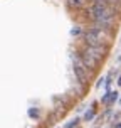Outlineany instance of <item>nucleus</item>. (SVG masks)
I'll return each mask as SVG.
<instances>
[{
  "label": "nucleus",
  "mask_w": 121,
  "mask_h": 128,
  "mask_svg": "<svg viewBox=\"0 0 121 128\" xmlns=\"http://www.w3.org/2000/svg\"><path fill=\"white\" fill-rule=\"evenodd\" d=\"M88 14H89V17L93 19L94 24H109V26H113V22L116 19L113 7H106V5H101V4H94V2H91V5L88 7Z\"/></svg>",
  "instance_id": "nucleus-1"
},
{
  "label": "nucleus",
  "mask_w": 121,
  "mask_h": 128,
  "mask_svg": "<svg viewBox=\"0 0 121 128\" xmlns=\"http://www.w3.org/2000/svg\"><path fill=\"white\" fill-rule=\"evenodd\" d=\"M71 59L74 61V62H72V71H74L76 81L81 84V86H86V84H88V81L91 79V78H89V74H91L89 69H86V68L83 66V62L79 61V58H77V54H76V58H74V54L71 52Z\"/></svg>",
  "instance_id": "nucleus-2"
},
{
  "label": "nucleus",
  "mask_w": 121,
  "mask_h": 128,
  "mask_svg": "<svg viewBox=\"0 0 121 128\" xmlns=\"http://www.w3.org/2000/svg\"><path fill=\"white\" fill-rule=\"evenodd\" d=\"M84 2H86V0H67V5H69L71 8H79V7L84 5Z\"/></svg>",
  "instance_id": "nucleus-7"
},
{
  "label": "nucleus",
  "mask_w": 121,
  "mask_h": 128,
  "mask_svg": "<svg viewBox=\"0 0 121 128\" xmlns=\"http://www.w3.org/2000/svg\"><path fill=\"white\" fill-rule=\"evenodd\" d=\"M77 128H79V126H77Z\"/></svg>",
  "instance_id": "nucleus-17"
},
{
  "label": "nucleus",
  "mask_w": 121,
  "mask_h": 128,
  "mask_svg": "<svg viewBox=\"0 0 121 128\" xmlns=\"http://www.w3.org/2000/svg\"><path fill=\"white\" fill-rule=\"evenodd\" d=\"M116 62H118V64H121V54L118 56V59H116Z\"/></svg>",
  "instance_id": "nucleus-13"
},
{
  "label": "nucleus",
  "mask_w": 121,
  "mask_h": 128,
  "mask_svg": "<svg viewBox=\"0 0 121 128\" xmlns=\"http://www.w3.org/2000/svg\"><path fill=\"white\" fill-rule=\"evenodd\" d=\"M94 115H96V108H94V106H91L89 110L84 111L83 120H84V122H93V120H94Z\"/></svg>",
  "instance_id": "nucleus-4"
},
{
  "label": "nucleus",
  "mask_w": 121,
  "mask_h": 128,
  "mask_svg": "<svg viewBox=\"0 0 121 128\" xmlns=\"http://www.w3.org/2000/svg\"><path fill=\"white\" fill-rule=\"evenodd\" d=\"M116 86H118V88H121V74H120V78H118V81H116Z\"/></svg>",
  "instance_id": "nucleus-12"
},
{
  "label": "nucleus",
  "mask_w": 121,
  "mask_h": 128,
  "mask_svg": "<svg viewBox=\"0 0 121 128\" xmlns=\"http://www.w3.org/2000/svg\"><path fill=\"white\" fill-rule=\"evenodd\" d=\"M120 44H121V37H120Z\"/></svg>",
  "instance_id": "nucleus-15"
},
{
  "label": "nucleus",
  "mask_w": 121,
  "mask_h": 128,
  "mask_svg": "<svg viewBox=\"0 0 121 128\" xmlns=\"http://www.w3.org/2000/svg\"><path fill=\"white\" fill-rule=\"evenodd\" d=\"M69 34H71V37H79V36L84 34V30H83V27H79V26H72Z\"/></svg>",
  "instance_id": "nucleus-6"
},
{
  "label": "nucleus",
  "mask_w": 121,
  "mask_h": 128,
  "mask_svg": "<svg viewBox=\"0 0 121 128\" xmlns=\"http://www.w3.org/2000/svg\"><path fill=\"white\" fill-rule=\"evenodd\" d=\"M94 128H99V126H94Z\"/></svg>",
  "instance_id": "nucleus-16"
},
{
  "label": "nucleus",
  "mask_w": 121,
  "mask_h": 128,
  "mask_svg": "<svg viewBox=\"0 0 121 128\" xmlns=\"http://www.w3.org/2000/svg\"><path fill=\"white\" fill-rule=\"evenodd\" d=\"M118 100H120V93H118L116 90H113V91H111V96H109V104H108V106H113Z\"/></svg>",
  "instance_id": "nucleus-8"
},
{
  "label": "nucleus",
  "mask_w": 121,
  "mask_h": 128,
  "mask_svg": "<svg viewBox=\"0 0 121 128\" xmlns=\"http://www.w3.org/2000/svg\"><path fill=\"white\" fill-rule=\"evenodd\" d=\"M104 84H106V76H101L98 81H96V90H101V88H104Z\"/></svg>",
  "instance_id": "nucleus-10"
},
{
  "label": "nucleus",
  "mask_w": 121,
  "mask_h": 128,
  "mask_svg": "<svg viewBox=\"0 0 121 128\" xmlns=\"http://www.w3.org/2000/svg\"><path fill=\"white\" fill-rule=\"evenodd\" d=\"M27 115H29V118H32V120H37L39 115H40V111H39V108H29Z\"/></svg>",
  "instance_id": "nucleus-9"
},
{
  "label": "nucleus",
  "mask_w": 121,
  "mask_h": 128,
  "mask_svg": "<svg viewBox=\"0 0 121 128\" xmlns=\"http://www.w3.org/2000/svg\"><path fill=\"white\" fill-rule=\"evenodd\" d=\"M120 2H121V0H120Z\"/></svg>",
  "instance_id": "nucleus-18"
},
{
  "label": "nucleus",
  "mask_w": 121,
  "mask_h": 128,
  "mask_svg": "<svg viewBox=\"0 0 121 128\" xmlns=\"http://www.w3.org/2000/svg\"><path fill=\"white\" fill-rule=\"evenodd\" d=\"M81 120L83 118H79V116H76V118H72V120H69V122L66 123L62 128H77L79 126V123H81Z\"/></svg>",
  "instance_id": "nucleus-5"
},
{
  "label": "nucleus",
  "mask_w": 121,
  "mask_h": 128,
  "mask_svg": "<svg viewBox=\"0 0 121 128\" xmlns=\"http://www.w3.org/2000/svg\"><path fill=\"white\" fill-rule=\"evenodd\" d=\"M77 58H79V61L83 62V66L86 68V69H89V72H93L94 68L99 66V61H98L88 49H81V51L77 52Z\"/></svg>",
  "instance_id": "nucleus-3"
},
{
  "label": "nucleus",
  "mask_w": 121,
  "mask_h": 128,
  "mask_svg": "<svg viewBox=\"0 0 121 128\" xmlns=\"http://www.w3.org/2000/svg\"><path fill=\"white\" fill-rule=\"evenodd\" d=\"M103 115H104V116H111V115H113V110H111V108H108L106 111H104V113H103Z\"/></svg>",
  "instance_id": "nucleus-11"
},
{
  "label": "nucleus",
  "mask_w": 121,
  "mask_h": 128,
  "mask_svg": "<svg viewBox=\"0 0 121 128\" xmlns=\"http://www.w3.org/2000/svg\"><path fill=\"white\" fill-rule=\"evenodd\" d=\"M118 104H121V96H120V100H118Z\"/></svg>",
  "instance_id": "nucleus-14"
}]
</instances>
